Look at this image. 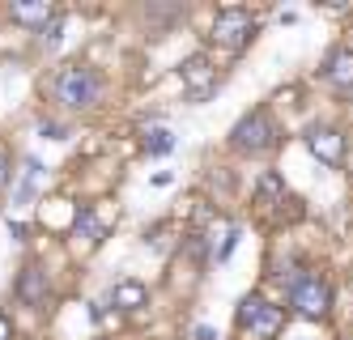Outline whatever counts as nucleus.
I'll return each instance as SVG.
<instances>
[{"label":"nucleus","mask_w":353,"mask_h":340,"mask_svg":"<svg viewBox=\"0 0 353 340\" xmlns=\"http://www.w3.org/2000/svg\"><path fill=\"white\" fill-rule=\"evenodd\" d=\"M281 302L290 310V319L298 315L307 323H327L336 315V281L323 264H302L281 290Z\"/></svg>","instance_id":"obj_1"},{"label":"nucleus","mask_w":353,"mask_h":340,"mask_svg":"<svg viewBox=\"0 0 353 340\" xmlns=\"http://www.w3.org/2000/svg\"><path fill=\"white\" fill-rule=\"evenodd\" d=\"M281 141H285V123L276 119V111L268 102H260V107H251L247 115L234 119L230 137H225V149L234 158H268V153L281 149Z\"/></svg>","instance_id":"obj_2"},{"label":"nucleus","mask_w":353,"mask_h":340,"mask_svg":"<svg viewBox=\"0 0 353 340\" xmlns=\"http://www.w3.org/2000/svg\"><path fill=\"white\" fill-rule=\"evenodd\" d=\"M285 323H290V310L268 285L243 294L234 306V340H276L285 332Z\"/></svg>","instance_id":"obj_3"},{"label":"nucleus","mask_w":353,"mask_h":340,"mask_svg":"<svg viewBox=\"0 0 353 340\" xmlns=\"http://www.w3.org/2000/svg\"><path fill=\"white\" fill-rule=\"evenodd\" d=\"M107 98V77L94 64H60L52 72V102L68 115H85L94 107H103Z\"/></svg>","instance_id":"obj_4"},{"label":"nucleus","mask_w":353,"mask_h":340,"mask_svg":"<svg viewBox=\"0 0 353 340\" xmlns=\"http://www.w3.org/2000/svg\"><path fill=\"white\" fill-rule=\"evenodd\" d=\"M298 137H302L307 153L323 170H345L349 149H353V128L349 123H341V119H311V123H302Z\"/></svg>","instance_id":"obj_5"},{"label":"nucleus","mask_w":353,"mask_h":340,"mask_svg":"<svg viewBox=\"0 0 353 340\" xmlns=\"http://www.w3.org/2000/svg\"><path fill=\"white\" fill-rule=\"evenodd\" d=\"M260 34V17L247 5H221L209 21V47L225 51V56H243Z\"/></svg>","instance_id":"obj_6"},{"label":"nucleus","mask_w":353,"mask_h":340,"mask_svg":"<svg viewBox=\"0 0 353 340\" xmlns=\"http://www.w3.org/2000/svg\"><path fill=\"white\" fill-rule=\"evenodd\" d=\"M315 81L332 98H349L353 94V39H336L323 51V60L315 68Z\"/></svg>","instance_id":"obj_7"},{"label":"nucleus","mask_w":353,"mask_h":340,"mask_svg":"<svg viewBox=\"0 0 353 340\" xmlns=\"http://www.w3.org/2000/svg\"><path fill=\"white\" fill-rule=\"evenodd\" d=\"M251 204H256L260 213H268V226H281L285 217H302V208H290L298 200H294V192H290V183H285L281 170H260L256 200H251Z\"/></svg>","instance_id":"obj_8"},{"label":"nucleus","mask_w":353,"mask_h":340,"mask_svg":"<svg viewBox=\"0 0 353 340\" xmlns=\"http://www.w3.org/2000/svg\"><path fill=\"white\" fill-rule=\"evenodd\" d=\"M179 81H183V94H188V102H209V98H217V90H221V68L200 51V56H188L183 64H179Z\"/></svg>","instance_id":"obj_9"},{"label":"nucleus","mask_w":353,"mask_h":340,"mask_svg":"<svg viewBox=\"0 0 353 340\" xmlns=\"http://www.w3.org/2000/svg\"><path fill=\"white\" fill-rule=\"evenodd\" d=\"M68 239L77 243L81 251H94L98 243L107 239V221L98 217V208H94V204H81V213H77V221H72V230H68Z\"/></svg>","instance_id":"obj_10"},{"label":"nucleus","mask_w":353,"mask_h":340,"mask_svg":"<svg viewBox=\"0 0 353 340\" xmlns=\"http://www.w3.org/2000/svg\"><path fill=\"white\" fill-rule=\"evenodd\" d=\"M111 306L119 310V315H137V310L149 306V285L137 281V277H119L111 285Z\"/></svg>","instance_id":"obj_11"},{"label":"nucleus","mask_w":353,"mask_h":340,"mask_svg":"<svg viewBox=\"0 0 353 340\" xmlns=\"http://www.w3.org/2000/svg\"><path fill=\"white\" fill-rule=\"evenodd\" d=\"M47 294H52V285H47V272H43L39 264H30V268H21V272H17V298H21V302L43 306Z\"/></svg>","instance_id":"obj_12"},{"label":"nucleus","mask_w":353,"mask_h":340,"mask_svg":"<svg viewBox=\"0 0 353 340\" xmlns=\"http://www.w3.org/2000/svg\"><path fill=\"white\" fill-rule=\"evenodd\" d=\"M9 17L17 21V26H26V30H47V21L56 17V9L47 5V0H17V5H9Z\"/></svg>","instance_id":"obj_13"},{"label":"nucleus","mask_w":353,"mask_h":340,"mask_svg":"<svg viewBox=\"0 0 353 340\" xmlns=\"http://www.w3.org/2000/svg\"><path fill=\"white\" fill-rule=\"evenodd\" d=\"M137 149L145 153V158H166V153H174V132L170 128H149Z\"/></svg>","instance_id":"obj_14"},{"label":"nucleus","mask_w":353,"mask_h":340,"mask_svg":"<svg viewBox=\"0 0 353 340\" xmlns=\"http://www.w3.org/2000/svg\"><path fill=\"white\" fill-rule=\"evenodd\" d=\"M239 234H243L239 226H230V230H225V234H221V247L213 251V264H225V259H230V255H234V247H239Z\"/></svg>","instance_id":"obj_15"},{"label":"nucleus","mask_w":353,"mask_h":340,"mask_svg":"<svg viewBox=\"0 0 353 340\" xmlns=\"http://www.w3.org/2000/svg\"><path fill=\"white\" fill-rule=\"evenodd\" d=\"M9 174H13V170H9V149L0 145V188H5V183H9Z\"/></svg>","instance_id":"obj_16"},{"label":"nucleus","mask_w":353,"mask_h":340,"mask_svg":"<svg viewBox=\"0 0 353 340\" xmlns=\"http://www.w3.org/2000/svg\"><path fill=\"white\" fill-rule=\"evenodd\" d=\"M192 340H217V332H213V328H209V323H200V328H196V332H192Z\"/></svg>","instance_id":"obj_17"},{"label":"nucleus","mask_w":353,"mask_h":340,"mask_svg":"<svg viewBox=\"0 0 353 340\" xmlns=\"http://www.w3.org/2000/svg\"><path fill=\"white\" fill-rule=\"evenodd\" d=\"M0 340H13V323H9V315H0Z\"/></svg>","instance_id":"obj_18"},{"label":"nucleus","mask_w":353,"mask_h":340,"mask_svg":"<svg viewBox=\"0 0 353 340\" xmlns=\"http://www.w3.org/2000/svg\"><path fill=\"white\" fill-rule=\"evenodd\" d=\"M170 179H174V174H170V170H162V174H154V179H149V183H154V188H166Z\"/></svg>","instance_id":"obj_19"}]
</instances>
